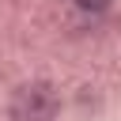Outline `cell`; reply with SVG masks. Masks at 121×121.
Listing matches in <instances>:
<instances>
[{"mask_svg": "<svg viewBox=\"0 0 121 121\" xmlns=\"http://www.w3.org/2000/svg\"><path fill=\"white\" fill-rule=\"evenodd\" d=\"M79 8H87V11H102V8H110V0H76Z\"/></svg>", "mask_w": 121, "mask_h": 121, "instance_id": "obj_2", "label": "cell"}, {"mask_svg": "<svg viewBox=\"0 0 121 121\" xmlns=\"http://www.w3.org/2000/svg\"><path fill=\"white\" fill-rule=\"evenodd\" d=\"M57 110V98L49 95V87H23L15 98V117L19 121H49Z\"/></svg>", "mask_w": 121, "mask_h": 121, "instance_id": "obj_1", "label": "cell"}]
</instances>
